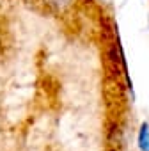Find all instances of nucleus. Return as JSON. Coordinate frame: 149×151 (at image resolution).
<instances>
[{
	"mask_svg": "<svg viewBox=\"0 0 149 151\" xmlns=\"http://www.w3.org/2000/svg\"><path fill=\"white\" fill-rule=\"evenodd\" d=\"M39 2H41L48 11H52V13H55V14H62V13L69 11V9L74 6V2H77V0H39Z\"/></svg>",
	"mask_w": 149,
	"mask_h": 151,
	"instance_id": "obj_1",
	"label": "nucleus"
}]
</instances>
